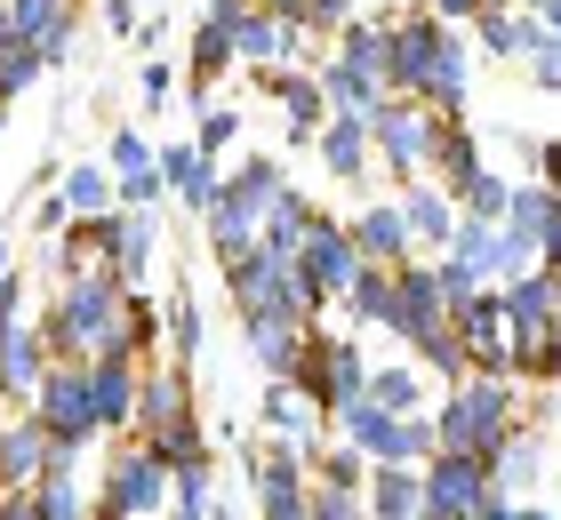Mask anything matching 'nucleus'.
Returning a JSON list of instances; mask_svg holds the SVG:
<instances>
[{"label":"nucleus","mask_w":561,"mask_h":520,"mask_svg":"<svg viewBox=\"0 0 561 520\" xmlns=\"http://www.w3.org/2000/svg\"><path fill=\"white\" fill-rule=\"evenodd\" d=\"M490 416H497V393H473L466 408L449 416V440H481V432H490Z\"/></svg>","instance_id":"5"},{"label":"nucleus","mask_w":561,"mask_h":520,"mask_svg":"<svg viewBox=\"0 0 561 520\" xmlns=\"http://www.w3.org/2000/svg\"><path fill=\"white\" fill-rule=\"evenodd\" d=\"M0 520H41V497L33 488H9V497H0Z\"/></svg>","instance_id":"10"},{"label":"nucleus","mask_w":561,"mask_h":520,"mask_svg":"<svg viewBox=\"0 0 561 520\" xmlns=\"http://www.w3.org/2000/svg\"><path fill=\"white\" fill-rule=\"evenodd\" d=\"M89 384H96V425H129V416L145 408V384H137L129 360H96Z\"/></svg>","instance_id":"3"},{"label":"nucleus","mask_w":561,"mask_h":520,"mask_svg":"<svg viewBox=\"0 0 561 520\" xmlns=\"http://www.w3.org/2000/svg\"><path fill=\"white\" fill-rule=\"evenodd\" d=\"M369 393H377V401H393V416H401V408H410V377H377Z\"/></svg>","instance_id":"11"},{"label":"nucleus","mask_w":561,"mask_h":520,"mask_svg":"<svg viewBox=\"0 0 561 520\" xmlns=\"http://www.w3.org/2000/svg\"><path fill=\"white\" fill-rule=\"evenodd\" d=\"M169 488H176V473H169V457L152 449V440H145V449H121V457H113V473H105V512L137 520V512L161 505Z\"/></svg>","instance_id":"1"},{"label":"nucleus","mask_w":561,"mask_h":520,"mask_svg":"<svg viewBox=\"0 0 561 520\" xmlns=\"http://www.w3.org/2000/svg\"><path fill=\"white\" fill-rule=\"evenodd\" d=\"M65 208H72V217H105V176L81 169V176L65 185Z\"/></svg>","instance_id":"6"},{"label":"nucleus","mask_w":561,"mask_h":520,"mask_svg":"<svg viewBox=\"0 0 561 520\" xmlns=\"http://www.w3.org/2000/svg\"><path fill=\"white\" fill-rule=\"evenodd\" d=\"M41 425L57 432V449H72V440L96 432V384H89V369H48V384H41Z\"/></svg>","instance_id":"2"},{"label":"nucleus","mask_w":561,"mask_h":520,"mask_svg":"<svg viewBox=\"0 0 561 520\" xmlns=\"http://www.w3.org/2000/svg\"><path fill=\"white\" fill-rule=\"evenodd\" d=\"M169 328H176V345H185V353L201 345V312H193V297H185V289L169 297Z\"/></svg>","instance_id":"8"},{"label":"nucleus","mask_w":561,"mask_h":520,"mask_svg":"<svg viewBox=\"0 0 561 520\" xmlns=\"http://www.w3.org/2000/svg\"><path fill=\"white\" fill-rule=\"evenodd\" d=\"M353 280V249L337 232H313V249H305V289H345Z\"/></svg>","instance_id":"4"},{"label":"nucleus","mask_w":561,"mask_h":520,"mask_svg":"<svg viewBox=\"0 0 561 520\" xmlns=\"http://www.w3.org/2000/svg\"><path fill=\"white\" fill-rule=\"evenodd\" d=\"M410 497H417V488H410V481H393V473H386V481H377V512H386V520H401V512H410Z\"/></svg>","instance_id":"9"},{"label":"nucleus","mask_w":561,"mask_h":520,"mask_svg":"<svg viewBox=\"0 0 561 520\" xmlns=\"http://www.w3.org/2000/svg\"><path fill=\"white\" fill-rule=\"evenodd\" d=\"M362 241H369V249H401V224H393V217H369Z\"/></svg>","instance_id":"12"},{"label":"nucleus","mask_w":561,"mask_h":520,"mask_svg":"<svg viewBox=\"0 0 561 520\" xmlns=\"http://www.w3.org/2000/svg\"><path fill=\"white\" fill-rule=\"evenodd\" d=\"M473 505V473H442L433 481V512H466Z\"/></svg>","instance_id":"7"}]
</instances>
